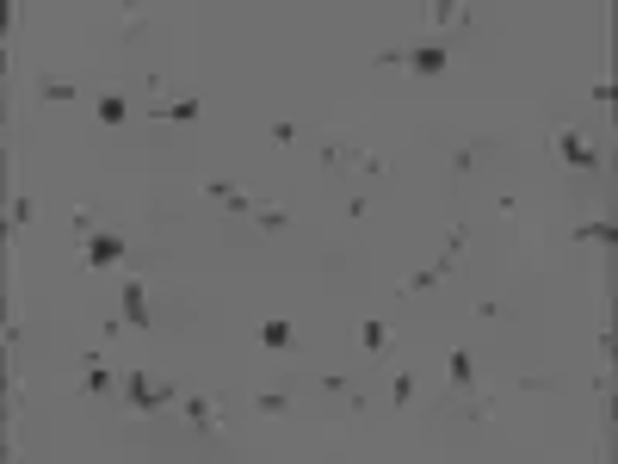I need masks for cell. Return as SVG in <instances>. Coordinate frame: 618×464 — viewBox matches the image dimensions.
I'll return each instance as SVG.
<instances>
[{
	"label": "cell",
	"instance_id": "24",
	"mask_svg": "<svg viewBox=\"0 0 618 464\" xmlns=\"http://www.w3.org/2000/svg\"><path fill=\"white\" fill-rule=\"evenodd\" d=\"M477 155H482V143H464L458 155H451V174H470V168H477Z\"/></svg>",
	"mask_w": 618,
	"mask_h": 464
},
{
	"label": "cell",
	"instance_id": "2",
	"mask_svg": "<svg viewBox=\"0 0 618 464\" xmlns=\"http://www.w3.org/2000/svg\"><path fill=\"white\" fill-rule=\"evenodd\" d=\"M118 391H124V402H130L137 415H161L173 396H179L168 378H149V372H124V378H118Z\"/></svg>",
	"mask_w": 618,
	"mask_h": 464
},
{
	"label": "cell",
	"instance_id": "20",
	"mask_svg": "<svg viewBox=\"0 0 618 464\" xmlns=\"http://www.w3.org/2000/svg\"><path fill=\"white\" fill-rule=\"evenodd\" d=\"M433 25H470V6H451V0H439V6H433Z\"/></svg>",
	"mask_w": 618,
	"mask_h": 464
},
{
	"label": "cell",
	"instance_id": "18",
	"mask_svg": "<svg viewBox=\"0 0 618 464\" xmlns=\"http://www.w3.org/2000/svg\"><path fill=\"white\" fill-rule=\"evenodd\" d=\"M254 409H260V415H291V391H260Z\"/></svg>",
	"mask_w": 618,
	"mask_h": 464
},
{
	"label": "cell",
	"instance_id": "19",
	"mask_svg": "<svg viewBox=\"0 0 618 464\" xmlns=\"http://www.w3.org/2000/svg\"><path fill=\"white\" fill-rule=\"evenodd\" d=\"M254 223L260 229H291V211L285 205H254Z\"/></svg>",
	"mask_w": 618,
	"mask_h": 464
},
{
	"label": "cell",
	"instance_id": "25",
	"mask_svg": "<svg viewBox=\"0 0 618 464\" xmlns=\"http://www.w3.org/2000/svg\"><path fill=\"white\" fill-rule=\"evenodd\" d=\"M32 211H37V205L25 198V192H19V198H13V217H6V223H32Z\"/></svg>",
	"mask_w": 618,
	"mask_h": 464
},
{
	"label": "cell",
	"instance_id": "4",
	"mask_svg": "<svg viewBox=\"0 0 618 464\" xmlns=\"http://www.w3.org/2000/svg\"><path fill=\"white\" fill-rule=\"evenodd\" d=\"M124 248H130L124 236H111V229H93V236H87V266H93V273H105V266H118V260H124Z\"/></svg>",
	"mask_w": 618,
	"mask_h": 464
},
{
	"label": "cell",
	"instance_id": "21",
	"mask_svg": "<svg viewBox=\"0 0 618 464\" xmlns=\"http://www.w3.org/2000/svg\"><path fill=\"white\" fill-rule=\"evenodd\" d=\"M322 391H328V396H341V402H352V396H359V391H352V378H346V372H328V378H322Z\"/></svg>",
	"mask_w": 618,
	"mask_h": 464
},
{
	"label": "cell",
	"instance_id": "14",
	"mask_svg": "<svg viewBox=\"0 0 618 464\" xmlns=\"http://www.w3.org/2000/svg\"><path fill=\"white\" fill-rule=\"evenodd\" d=\"M149 19H155L149 6H118V32H124V44H137V37L149 32Z\"/></svg>",
	"mask_w": 618,
	"mask_h": 464
},
{
	"label": "cell",
	"instance_id": "13",
	"mask_svg": "<svg viewBox=\"0 0 618 464\" xmlns=\"http://www.w3.org/2000/svg\"><path fill=\"white\" fill-rule=\"evenodd\" d=\"M130 118V93L124 87H105L100 93V124H124Z\"/></svg>",
	"mask_w": 618,
	"mask_h": 464
},
{
	"label": "cell",
	"instance_id": "23",
	"mask_svg": "<svg viewBox=\"0 0 618 464\" xmlns=\"http://www.w3.org/2000/svg\"><path fill=\"white\" fill-rule=\"evenodd\" d=\"M390 402H396V409H409V402H414V372H402V378L390 384Z\"/></svg>",
	"mask_w": 618,
	"mask_h": 464
},
{
	"label": "cell",
	"instance_id": "3",
	"mask_svg": "<svg viewBox=\"0 0 618 464\" xmlns=\"http://www.w3.org/2000/svg\"><path fill=\"white\" fill-rule=\"evenodd\" d=\"M186 428H192V433H210V440H217V433H229V421H223V402H217V396H205V391H192V396H186Z\"/></svg>",
	"mask_w": 618,
	"mask_h": 464
},
{
	"label": "cell",
	"instance_id": "7",
	"mask_svg": "<svg viewBox=\"0 0 618 464\" xmlns=\"http://www.w3.org/2000/svg\"><path fill=\"white\" fill-rule=\"evenodd\" d=\"M205 198H217V205H229V211H241V217H254V205L260 198H247L236 179H205Z\"/></svg>",
	"mask_w": 618,
	"mask_h": 464
},
{
	"label": "cell",
	"instance_id": "8",
	"mask_svg": "<svg viewBox=\"0 0 618 464\" xmlns=\"http://www.w3.org/2000/svg\"><path fill=\"white\" fill-rule=\"evenodd\" d=\"M198 111H205V100H155L149 118H155V124H192Z\"/></svg>",
	"mask_w": 618,
	"mask_h": 464
},
{
	"label": "cell",
	"instance_id": "5",
	"mask_svg": "<svg viewBox=\"0 0 618 464\" xmlns=\"http://www.w3.org/2000/svg\"><path fill=\"white\" fill-rule=\"evenodd\" d=\"M118 391V378H111V365H105V347L87 353V372H81V396H111Z\"/></svg>",
	"mask_w": 618,
	"mask_h": 464
},
{
	"label": "cell",
	"instance_id": "11",
	"mask_svg": "<svg viewBox=\"0 0 618 464\" xmlns=\"http://www.w3.org/2000/svg\"><path fill=\"white\" fill-rule=\"evenodd\" d=\"M446 372H451V391H458V396H470V391H477V359L464 353V347L446 359Z\"/></svg>",
	"mask_w": 618,
	"mask_h": 464
},
{
	"label": "cell",
	"instance_id": "1",
	"mask_svg": "<svg viewBox=\"0 0 618 464\" xmlns=\"http://www.w3.org/2000/svg\"><path fill=\"white\" fill-rule=\"evenodd\" d=\"M550 155H563V161H569L582 179H594V174H600V161H606V149L594 143L587 130H575V124H563V130L550 137Z\"/></svg>",
	"mask_w": 618,
	"mask_h": 464
},
{
	"label": "cell",
	"instance_id": "17",
	"mask_svg": "<svg viewBox=\"0 0 618 464\" xmlns=\"http://www.w3.org/2000/svg\"><path fill=\"white\" fill-rule=\"evenodd\" d=\"M359 347L365 353H383L390 347V322H359Z\"/></svg>",
	"mask_w": 618,
	"mask_h": 464
},
{
	"label": "cell",
	"instance_id": "15",
	"mask_svg": "<svg viewBox=\"0 0 618 464\" xmlns=\"http://www.w3.org/2000/svg\"><path fill=\"white\" fill-rule=\"evenodd\" d=\"M575 242H606V248H613V242H618V229H613V217H587L582 229H575Z\"/></svg>",
	"mask_w": 618,
	"mask_h": 464
},
{
	"label": "cell",
	"instance_id": "6",
	"mask_svg": "<svg viewBox=\"0 0 618 464\" xmlns=\"http://www.w3.org/2000/svg\"><path fill=\"white\" fill-rule=\"evenodd\" d=\"M124 322L149 334V279H124Z\"/></svg>",
	"mask_w": 618,
	"mask_h": 464
},
{
	"label": "cell",
	"instance_id": "22",
	"mask_svg": "<svg viewBox=\"0 0 618 464\" xmlns=\"http://www.w3.org/2000/svg\"><path fill=\"white\" fill-rule=\"evenodd\" d=\"M464 415H470V421H495V396H477V391H470Z\"/></svg>",
	"mask_w": 618,
	"mask_h": 464
},
{
	"label": "cell",
	"instance_id": "16",
	"mask_svg": "<svg viewBox=\"0 0 618 464\" xmlns=\"http://www.w3.org/2000/svg\"><path fill=\"white\" fill-rule=\"evenodd\" d=\"M352 174H365V179H383V174H390V161H383L378 149H352Z\"/></svg>",
	"mask_w": 618,
	"mask_h": 464
},
{
	"label": "cell",
	"instance_id": "9",
	"mask_svg": "<svg viewBox=\"0 0 618 464\" xmlns=\"http://www.w3.org/2000/svg\"><path fill=\"white\" fill-rule=\"evenodd\" d=\"M37 100L43 106H69V100H81V87H74L69 74H37Z\"/></svg>",
	"mask_w": 618,
	"mask_h": 464
},
{
	"label": "cell",
	"instance_id": "10",
	"mask_svg": "<svg viewBox=\"0 0 618 464\" xmlns=\"http://www.w3.org/2000/svg\"><path fill=\"white\" fill-rule=\"evenodd\" d=\"M446 63H451L446 44H420V50H409V69L414 74H446Z\"/></svg>",
	"mask_w": 618,
	"mask_h": 464
},
{
	"label": "cell",
	"instance_id": "12",
	"mask_svg": "<svg viewBox=\"0 0 618 464\" xmlns=\"http://www.w3.org/2000/svg\"><path fill=\"white\" fill-rule=\"evenodd\" d=\"M291 341H297V328H291V322H260V347H266V353H291Z\"/></svg>",
	"mask_w": 618,
	"mask_h": 464
}]
</instances>
